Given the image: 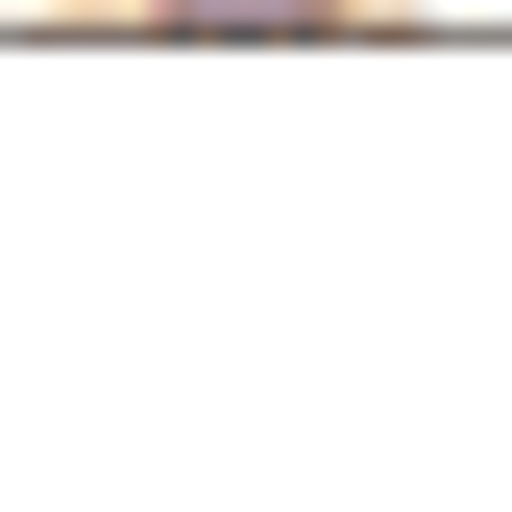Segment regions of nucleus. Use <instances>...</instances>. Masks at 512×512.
I'll return each instance as SVG.
<instances>
[{
  "label": "nucleus",
  "mask_w": 512,
  "mask_h": 512,
  "mask_svg": "<svg viewBox=\"0 0 512 512\" xmlns=\"http://www.w3.org/2000/svg\"><path fill=\"white\" fill-rule=\"evenodd\" d=\"M171 25H342V0H171Z\"/></svg>",
  "instance_id": "f257e3e1"
}]
</instances>
